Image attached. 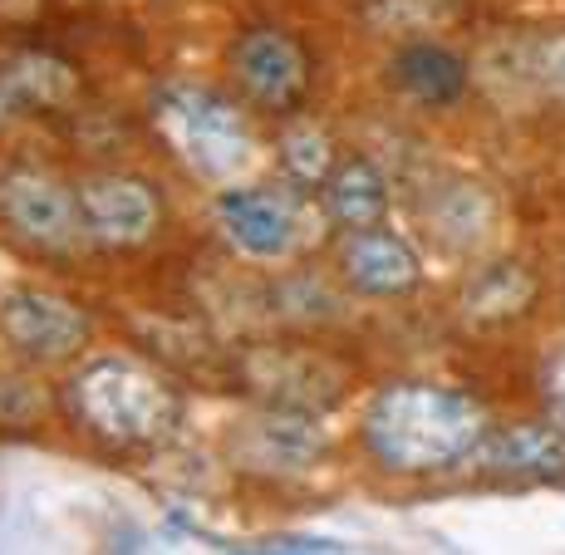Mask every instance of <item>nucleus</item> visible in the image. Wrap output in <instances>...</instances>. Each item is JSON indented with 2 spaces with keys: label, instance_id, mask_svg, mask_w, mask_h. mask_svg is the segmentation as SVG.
I'll return each mask as SVG.
<instances>
[{
  "label": "nucleus",
  "instance_id": "obj_7",
  "mask_svg": "<svg viewBox=\"0 0 565 555\" xmlns=\"http://www.w3.org/2000/svg\"><path fill=\"white\" fill-rule=\"evenodd\" d=\"M0 340L35 364H54V359H74L94 340V320L84 314V305L54 290L15 286L0 296Z\"/></svg>",
  "mask_w": 565,
  "mask_h": 555
},
{
  "label": "nucleus",
  "instance_id": "obj_20",
  "mask_svg": "<svg viewBox=\"0 0 565 555\" xmlns=\"http://www.w3.org/2000/svg\"><path fill=\"white\" fill-rule=\"evenodd\" d=\"M242 551H270V555H300V551H310V555H324V551H344L340 541H330V536H266V541H256V546H242Z\"/></svg>",
  "mask_w": 565,
  "mask_h": 555
},
{
  "label": "nucleus",
  "instance_id": "obj_5",
  "mask_svg": "<svg viewBox=\"0 0 565 555\" xmlns=\"http://www.w3.org/2000/svg\"><path fill=\"white\" fill-rule=\"evenodd\" d=\"M0 226L20 246L45 256H64L79 242H89L84 236L79 188H70L45 168H30V162H15V168L0 172Z\"/></svg>",
  "mask_w": 565,
  "mask_h": 555
},
{
  "label": "nucleus",
  "instance_id": "obj_3",
  "mask_svg": "<svg viewBox=\"0 0 565 555\" xmlns=\"http://www.w3.org/2000/svg\"><path fill=\"white\" fill-rule=\"evenodd\" d=\"M158 128L182 158V168L206 182H236L256 162V134L246 114L206 84H162Z\"/></svg>",
  "mask_w": 565,
  "mask_h": 555
},
{
  "label": "nucleus",
  "instance_id": "obj_6",
  "mask_svg": "<svg viewBox=\"0 0 565 555\" xmlns=\"http://www.w3.org/2000/svg\"><path fill=\"white\" fill-rule=\"evenodd\" d=\"M330 452V433L320 428V413L306 408H256L226 433V457L242 472L256 477H300Z\"/></svg>",
  "mask_w": 565,
  "mask_h": 555
},
{
  "label": "nucleus",
  "instance_id": "obj_17",
  "mask_svg": "<svg viewBox=\"0 0 565 555\" xmlns=\"http://www.w3.org/2000/svg\"><path fill=\"white\" fill-rule=\"evenodd\" d=\"M276 152H280V172H286L290 188H300V192H320V182L330 178V168L340 162L330 134H324L320 124H310V118H296V124L280 134Z\"/></svg>",
  "mask_w": 565,
  "mask_h": 555
},
{
  "label": "nucleus",
  "instance_id": "obj_19",
  "mask_svg": "<svg viewBox=\"0 0 565 555\" xmlns=\"http://www.w3.org/2000/svg\"><path fill=\"white\" fill-rule=\"evenodd\" d=\"M6 89L10 99H30V104H60L64 94L74 89V70H64V64L54 60H20L15 74H6Z\"/></svg>",
  "mask_w": 565,
  "mask_h": 555
},
{
  "label": "nucleus",
  "instance_id": "obj_4",
  "mask_svg": "<svg viewBox=\"0 0 565 555\" xmlns=\"http://www.w3.org/2000/svg\"><path fill=\"white\" fill-rule=\"evenodd\" d=\"M216 232L232 252H242L246 260H290L296 252H306L315 236V216L306 198L270 182H226L212 202Z\"/></svg>",
  "mask_w": 565,
  "mask_h": 555
},
{
  "label": "nucleus",
  "instance_id": "obj_16",
  "mask_svg": "<svg viewBox=\"0 0 565 555\" xmlns=\"http://www.w3.org/2000/svg\"><path fill=\"white\" fill-rule=\"evenodd\" d=\"M536 300V280H531L526 266H516V260H502V266H487L477 270L472 280H467V314L482 324H497V320H516V314H526V305Z\"/></svg>",
  "mask_w": 565,
  "mask_h": 555
},
{
  "label": "nucleus",
  "instance_id": "obj_8",
  "mask_svg": "<svg viewBox=\"0 0 565 555\" xmlns=\"http://www.w3.org/2000/svg\"><path fill=\"white\" fill-rule=\"evenodd\" d=\"M84 236L108 252H134L148 246L162 226V198L148 178L134 172H94L79 182Z\"/></svg>",
  "mask_w": 565,
  "mask_h": 555
},
{
  "label": "nucleus",
  "instance_id": "obj_12",
  "mask_svg": "<svg viewBox=\"0 0 565 555\" xmlns=\"http://www.w3.org/2000/svg\"><path fill=\"white\" fill-rule=\"evenodd\" d=\"M477 462L497 477H561L565 472V423H507L477 448Z\"/></svg>",
  "mask_w": 565,
  "mask_h": 555
},
{
  "label": "nucleus",
  "instance_id": "obj_22",
  "mask_svg": "<svg viewBox=\"0 0 565 555\" xmlns=\"http://www.w3.org/2000/svg\"><path fill=\"white\" fill-rule=\"evenodd\" d=\"M15 108V99H10V89H6V79H0V124H6V114Z\"/></svg>",
  "mask_w": 565,
  "mask_h": 555
},
{
  "label": "nucleus",
  "instance_id": "obj_2",
  "mask_svg": "<svg viewBox=\"0 0 565 555\" xmlns=\"http://www.w3.org/2000/svg\"><path fill=\"white\" fill-rule=\"evenodd\" d=\"M64 404L94 442H104L114 452H153L178 438L182 428L178 388L168 378H158L148 364L124 354L89 359L70 378Z\"/></svg>",
  "mask_w": 565,
  "mask_h": 555
},
{
  "label": "nucleus",
  "instance_id": "obj_9",
  "mask_svg": "<svg viewBox=\"0 0 565 555\" xmlns=\"http://www.w3.org/2000/svg\"><path fill=\"white\" fill-rule=\"evenodd\" d=\"M226 64H232V79L246 89V99L256 108H270V114H290L310 89L306 50L276 25H256L236 35L226 50Z\"/></svg>",
  "mask_w": 565,
  "mask_h": 555
},
{
  "label": "nucleus",
  "instance_id": "obj_18",
  "mask_svg": "<svg viewBox=\"0 0 565 555\" xmlns=\"http://www.w3.org/2000/svg\"><path fill=\"white\" fill-rule=\"evenodd\" d=\"M521 79L551 104H565V30H546V35H531L512 50Z\"/></svg>",
  "mask_w": 565,
  "mask_h": 555
},
{
  "label": "nucleus",
  "instance_id": "obj_14",
  "mask_svg": "<svg viewBox=\"0 0 565 555\" xmlns=\"http://www.w3.org/2000/svg\"><path fill=\"white\" fill-rule=\"evenodd\" d=\"M388 74H394L398 89H404L413 104H423V108L458 104L467 94V84H472L467 60L458 50L438 45V40H413V45H404L394 54V64H388Z\"/></svg>",
  "mask_w": 565,
  "mask_h": 555
},
{
  "label": "nucleus",
  "instance_id": "obj_15",
  "mask_svg": "<svg viewBox=\"0 0 565 555\" xmlns=\"http://www.w3.org/2000/svg\"><path fill=\"white\" fill-rule=\"evenodd\" d=\"M428 226L448 252H472V246H482L487 236H492L497 206L482 188H472V182H448L443 192H433Z\"/></svg>",
  "mask_w": 565,
  "mask_h": 555
},
{
  "label": "nucleus",
  "instance_id": "obj_21",
  "mask_svg": "<svg viewBox=\"0 0 565 555\" xmlns=\"http://www.w3.org/2000/svg\"><path fill=\"white\" fill-rule=\"evenodd\" d=\"M541 394H546V408H551V418L565 423V344L556 354H551V364H546V374H541Z\"/></svg>",
  "mask_w": 565,
  "mask_h": 555
},
{
  "label": "nucleus",
  "instance_id": "obj_13",
  "mask_svg": "<svg viewBox=\"0 0 565 555\" xmlns=\"http://www.w3.org/2000/svg\"><path fill=\"white\" fill-rule=\"evenodd\" d=\"M320 212L330 216L334 226H344V232H360V226H379L388 216V202H394V192H388V178L379 172V162L369 158H340L330 168V178L320 182Z\"/></svg>",
  "mask_w": 565,
  "mask_h": 555
},
{
  "label": "nucleus",
  "instance_id": "obj_10",
  "mask_svg": "<svg viewBox=\"0 0 565 555\" xmlns=\"http://www.w3.org/2000/svg\"><path fill=\"white\" fill-rule=\"evenodd\" d=\"M340 280L364 300H398L413 296L423 280V260L398 232L379 226H360L340 242Z\"/></svg>",
  "mask_w": 565,
  "mask_h": 555
},
{
  "label": "nucleus",
  "instance_id": "obj_11",
  "mask_svg": "<svg viewBox=\"0 0 565 555\" xmlns=\"http://www.w3.org/2000/svg\"><path fill=\"white\" fill-rule=\"evenodd\" d=\"M246 378H252V388H260V398L306 413H320L340 388V374L306 350H256L246 364Z\"/></svg>",
  "mask_w": 565,
  "mask_h": 555
},
{
  "label": "nucleus",
  "instance_id": "obj_1",
  "mask_svg": "<svg viewBox=\"0 0 565 555\" xmlns=\"http://www.w3.org/2000/svg\"><path fill=\"white\" fill-rule=\"evenodd\" d=\"M487 433H492V423H487V413L472 394L448 384H428V378L384 384L364 404L360 418L364 452L384 472L398 477L452 472L467 457H477Z\"/></svg>",
  "mask_w": 565,
  "mask_h": 555
}]
</instances>
